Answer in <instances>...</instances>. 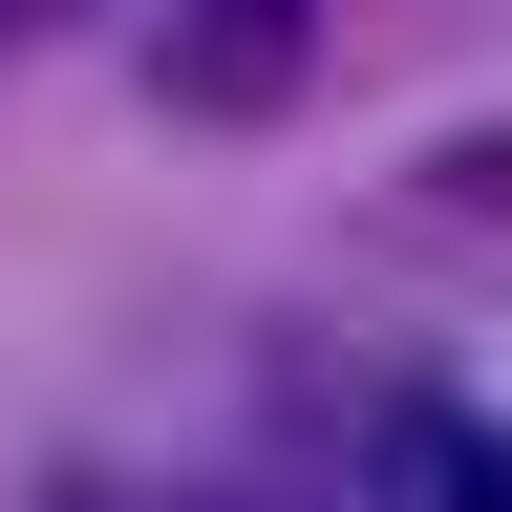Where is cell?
Segmentation results:
<instances>
[{"label": "cell", "mask_w": 512, "mask_h": 512, "mask_svg": "<svg viewBox=\"0 0 512 512\" xmlns=\"http://www.w3.org/2000/svg\"><path fill=\"white\" fill-rule=\"evenodd\" d=\"M320 64V0H171L150 22V107L171 128H278Z\"/></svg>", "instance_id": "1"}, {"label": "cell", "mask_w": 512, "mask_h": 512, "mask_svg": "<svg viewBox=\"0 0 512 512\" xmlns=\"http://www.w3.org/2000/svg\"><path fill=\"white\" fill-rule=\"evenodd\" d=\"M43 22H86V0H0V43H43Z\"/></svg>", "instance_id": "2"}]
</instances>
